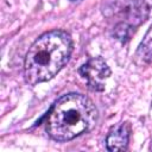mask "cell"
I'll return each instance as SVG.
<instances>
[{
    "mask_svg": "<svg viewBox=\"0 0 152 152\" xmlns=\"http://www.w3.org/2000/svg\"><path fill=\"white\" fill-rule=\"evenodd\" d=\"M109 11L120 19L119 23L128 24L133 28L144 23L150 12L145 0H114Z\"/></svg>",
    "mask_w": 152,
    "mask_h": 152,
    "instance_id": "3957f363",
    "label": "cell"
},
{
    "mask_svg": "<svg viewBox=\"0 0 152 152\" xmlns=\"http://www.w3.org/2000/svg\"><path fill=\"white\" fill-rule=\"evenodd\" d=\"M72 51L70 36L61 30L42 34L28 49L24 62L25 80L37 84L51 80L69 61Z\"/></svg>",
    "mask_w": 152,
    "mask_h": 152,
    "instance_id": "6da1fadb",
    "label": "cell"
},
{
    "mask_svg": "<svg viewBox=\"0 0 152 152\" xmlns=\"http://www.w3.org/2000/svg\"><path fill=\"white\" fill-rule=\"evenodd\" d=\"M134 28L132 26H129L128 24H125V23H118L115 26H114V31H113V34L114 37L120 40V42H127L129 39V37L132 36Z\"/></svg>",
    "mask_w": 152,
    "mask_h": 152,
    "instance_id": "52a82bcc",
    "label": "cell"
},
{
    "mask_svg": "<svg viewBox=\"0 0 152 152\" xmlns=\"http://www.w3.org/2000/svg\"><path fill=\"white\" fill-rule=\"evenodd\" d=\"M129 140V125L127 122H119L114 125L106 138V146L108 151H125Z\"/></svg>",
    "mask_w": 152,
    "mask_h": 152,
    "instance_id": "5b68a950",
    "label": "cell"
},
{
    "mask_svg": "<svg viewBox=\"0 0 152 152\" xmlns=\"http://www.w3.org/2000/svg\"><path fill=\"white\" fill-rule=\"evenodd\" d=\"M137 57L140 58L142 62H150L152 59V26L150 27L145 38L142 39L137 51Z\"/></svg>",
    "mask_w": 152,
    "mask_h": 152,
    "instance_id": "8992f818",
    "label": "cell"
},
{
    "mask_svg": "<svg viewBox=\"0 0 152 152\" xmlns=\"http://www.w3.org/2000/svg\"><path fill=\"white\" fill-rule=\"evenodd\" d=\"M97 120V109L82 94H66L58 99L46 118V132L57 141L71 140L90 131Z\"/></svg>",
    "mask_w": 152,
    "mask_h": 152,
    "instance_id": "7a4b0ae2",
    "label": "cell"
},
{
    "mask_svg": "<svg viewBox=\"0 0 152 152\" xmlns=\"http://www.w3.org/2000/svg\"><path fill=\"white\" fill-rule=\"evenodd\" d=\"M78 71L86 80L88 88L94 91H102L107 78L110 76V69L101 57L90 58L80 68Z\"/></svg>",
    "mask_w": 152,
    "mask_h": 152,
    "instance_id": "277c9868",
    "label": "cell"
}]
</instances>
